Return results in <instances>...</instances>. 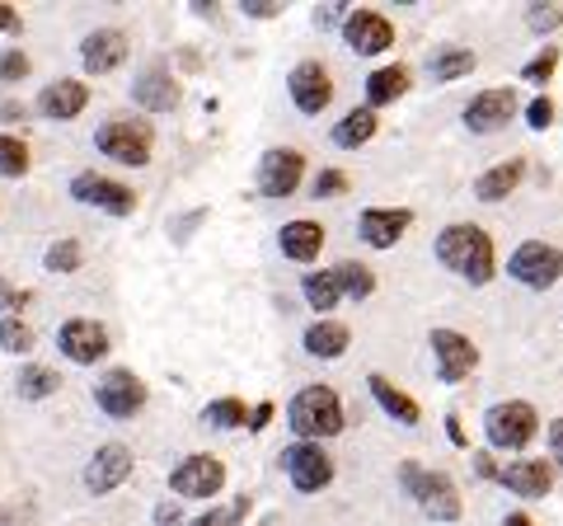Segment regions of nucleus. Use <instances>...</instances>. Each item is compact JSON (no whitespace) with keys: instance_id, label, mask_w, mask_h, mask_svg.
Masks as SVG:
<instances>
[{"instance_id":"obj_6","label":"nucleus","mask_w":563,"mask_h":526,"mask_svg":"<svg viewBox=\"0 0 563 526\" xmlns=\"http://www.w3.org/2000/svg\"><path fill=\"white\" fill-rule=\"evenodd\" d=\"M221 484H225V465L217 456H184L169 475V489L179 498H211L221 494Z\"/></svg>"},{"instance_id":"obj_4","label":"nucleus","mask_w":563,"mask_h":526,"mask_svg":"<svg viewBox=\"0 0 563 526\" xmlns=\"http://www.w3.org/2000/svg\"><path fill=\"white\" fill-rule=\"evenodd\" d=\"M95 142L118 165H146L151 161V128H146V122L113 118V122H103V128L95 132Z\"/></svg>"},{"instance_id":"obj_31","label":"nucleus","mask_w":563,"mask_h":526,"mask_svg":"<svg viewBox=\"0 0 563 526\" xmlns=\"http://www.w3.org/2000/svg\"><path fill=\"white\" fill-rule=\"evenodd\" d=\"M339 283H343V296H352V302H366V296L376 292V277H372V269L366 263H339Z\"/></svg>"},{"instance_id":"obj_10","label":"nucleus","mask_w":563,"mask_h":526,"mask_svg":"<svg viewBox=\"0 0 563 526\" xmlns=\"http://www.w3.org/2000/svg\"><path fill=\"white\" fill-rule=\"evenodd\" d=\"M301 174H306L301 151L277 146V151L263 155V165H258V193L263 198H291L296 184H301Z\"/></svg>"},{"instance_id":"obj_50","label":"nucleus","mask_w":563,"mask_h":526,"mask_svg":"<svg viewBox=\"0 0 563 526\" xmlns=\"http://www.w3.org/2000/svg\"><path fill=\"white\" fill-rule=\"evenodd\" d=\"M0 118L14 122V118H24V109H20V103H5V109H0Z\"/></svg>"},{"instance_id":"obj_46","label":"nucleus","mask_w":563,"mask_h":526,"mask_svg":"<svg viewBox=\"0 0 563 526\" xmlns=\"http://www.w3.org/2000/svg\"><path fill=\"white\" fill-rule=\"evenodd\" d=\"M155 526H184V517H179V507H169V503H161V507H155Z\"/></svg>"},{"instance_id":"obj_33","label":"nucleus","mask_w":563,"mask_h":526,"mask_svg":"<svg viewBox=\"0 0 563 526\" xmlns=\"http://www.w3.org/2000/svg\"><path fill=\"white\" fill-rule=\"evenodd\" d=\"M24 169H29V146L0 132V174H10V179H20Z\"/></svg>"},{"instance_id":"obj_51","label":"nucleus","mask_w":563,"mask_h":526,"mask_svg":"<svg viewBox=\"0 0 563 526\" xmlns=\"http://www.w3.org/2000/svg\"><path fill=\"white\" fill-rule=\"evenodd\" d=\"M503 526H536V522H531V517H526V513H512V517H507Z\"/></svg>"},{"instance_id":"obj_25","label":"nucleus","mask_w":563,"mask_h":526,"mask_svg":"<svg viewBox=\"0 0 563 526\" xmlns=\"http://www.w3.org/2000/svg\"><path fill=\"white\" fill-rule=\"evenodd\" d=\"M372 395H376V405H380L385 414H390V418H399V424H404V428H413V424H418V418H422V409L413 405V399H409V395H404V391H399V385H390V381H385L380 372L372 376Z\"/></svg>"},{"instance_id":"obj_49","label":"nucleus","mask_w":563,"mask_h":526,"mask_svg":"<svg viewBox=\"0 0 563 526\" xmlns=\"http://www.w3.org/2000/svg\"><path fill=\"white\" fill-rule=\"evenodd\" d=\"M268 418H273V405H258V409H254V418H250V428L258 432L263 424H268Z\"/></svg>"},{"instance_id":"obj_24","label":"nucleus","mask_w":563,"mask_h":526,"mask_svg":"<svg viewBox=\"0 0 563 526\" xmlns=\"http://www.w3.org/2000/svg\"><path fill=\"white\" fill-rule=\"evenodd\" d=\"M521 174H526V161H503V165H493L488 174H479V179H474V198H484V202L507 198V193H517Z\"/></svg>"},{"instance_id":"obj_17","label":"nucleus","mask_w":563,"mask_h":526,"mask_svg":"<svg viewBox=\"0 0 563 526\" xmlns=\"http://www.w3.org/2000/svg\"><path fill=\"white\" fill-rule=\"evenodd\" d=\"M512 113H517V95L512 90H484V95L470 99L465 122H470V132H503Z\"/></svg>"},{"instance_id":"obj_9","label":"nucleus","mask_w":563,"mask_h":526,"mask_svg":"<svg viewBox=\"0 0 563 526\" xmlns=\"http://www.w3.org/2000/svg\"><path fill=\"white\" fill-rule=\"evenodd\" d=\"M70 198L85 207H103V212H113V217H128L136 207V193L118 179H103V174H76V179H70Z\"/></svg>"},{"instance_id":"obj_2","label":"nucleus","mask_w":563,"mask_h":526,"mask_svg":"<svg viewBox=\"0 0 563 526\" xmlns=\"http://www.w3.org/2000/svg\"><path fill=\"white\" fill-rule=\"evenodd\" d=\"M287 424L296 428L301 442H320V437L343 432V405L329 385H306V391L287 405Z\"/></svg>"},{"instance_id":"obj_40","label":"nucleus","mask_w":563,"mask_h":526,"mask_svg":"<svg viewBox=\"0 0 563 526\" xmlns=\"http://www.w3.org/2000/svg\"><path fill=\"white\" fill-rule=\"evenodd\" d=\"M526 24H531L536 33H550V29L563 24V10H559V6H550V10H544V6H531V10H526Z\"/></svg>"},{"instance_id":"obj_43","label":"nucleus","mask_w":563,"mask_h":526,"mask_svg":"<svg viewBox=\"0 0 563 526\" xmlns=\"http://www.w3.org/2000/svg\"><path fill=\"white\" fill-rule=\"evenodd\" d=\"M0 306H5V310H20V306H29V292H14L10 283H0Z\"/></svg>"},{"instance_id":"obj_30","label":"nucleus","mask_w":563,"mask_h":526,"mask_svg":"<svg viewBox=\"0 0 563 526\" xmlns=\"http://www.w3.org/2000/svg\"><path fill=\"white\" fill-rule=\"evenodd\" d=\"M474 72V52L470 47H446L432 57V80H461Z\"/></svg>"},{"instance_id":"obj_19","label":"nucleus","mask_w":563,"mask_h":526,"mask_svg":"<svg viewBox=\"0 0 563 526\" xmlns=\"http://www.w3.org/2000/svg\"><path fill=\"white\" fill-rule=\"evenodd\" d=\"M498 484H507L521 498H544V494H550V484H554V470L544 461H512L498 475Z\"/></svg>"},{"instance_id":"obj_22","label":"nucleus","mask_w":563,"mask_h":526,"mask_svg":"<svg viewBox=\"0 0 563 526\" xmlns=\"http://www.w3.org/2000/svg\"><path fill=\"white\" fill-rule=\"evenodd\" d=\"M324 250V226L320 221H287L282 226V254L296 259V263H310L314 254Z\"/></svg>"},{"instance_id":"obj_7","label":"nucleus","mask_w":563,"mask_h":526,"mask_svg":"<svg viewBox=\"0 0 563 526\" xmlns=\"http://www.w3.org/2000/svg\"><path fill=\"white\" fill-rule=\"evenodd\" d=\"M95 405L109 418H132V414L146 409V381L118 366V372H109L95 385Z\"/></svg>"},{"instance_id":"obj_47","label":"nucleus","mask_w":563,"mask_h":526,"mask_svg":"<svg viewBox=\"0 0 563 526\" xmlns=\"http://www.w3.org/2000/svg\"><path fill=\"white\" fill-rule=\"evenodd\" d=\"M0 33H20V14L10 6H0Z\"/></svg>"},{"instance_id":"obj_13","label":"nucleus","mask_w":563,"mask_h":526,"mask_svg":"<svg viewBox=\"0 0 563 526\" xmlns=\"http://www.w3.org/2000/svg\"><path fill=\"white\" fill-rule=\"evenodd\" d=\"M128 475H132V451L122 442H109V447L95 451L90 465H85V489H90V494H113Z\"/></svg>"},{"instance_id":"obj_16","label":"nucleus","mask_w":563,"mask_h":526,"mask_svg":"<svg viewBox=\"0 0 563 526\" xmlns=\"http://www.w3.org/2000/svg\"><path fill=\"white\" fill-rule=\"evenodd\" d=\"M409 221H413L409 207H366L362 212V240L372 244V250H390V244L404 240Z\"/></svg>"},{"instance_id":"obj_48","label":"nucleus","mask_w":563,"mask_h":526,"mask_svg":"<svg viewBox=\"0 0 563 526\" xmlns=\"http://www.w3.org/2000/svg\"><path fill=\"white\" fill-rule=\"evenodd\" d=\"M474 470H479V475H484V480H498V475H503V470H498V465H493V461H488V456H474Z\"/></svg>"},{"instance_id":"obj_36","label":"nucleus","mask_w":563,"mask_h":526,"mask_svg":"<svg viewBox=\"0 0 563 526\" xmlns=\"http://www.w3.org/2000/svg\"><path fill=\"white\" fill-rule=\"evenodd\" d=\"M207 418H211L217 428H240L250 414H244L240 399H211V405H207Z\"/></svg>"},{"instance_id":"obj_28","label":"nucleus","mask_w":563,"mask_h":526,"mask_svg":"<svg viewBox=\"0 0 563 526\" xmlns=\"http://www.w3.org/2000/svg\"><path fill=\"white\" fill-rule=\"evenodd\" d=\"M404 90H409V72H404V66H385V72L366 80V103L380 109V103H395Z\"/></svg>"},{"instance_id":"obj_34","label":"nucleus","mask_w":563,"mask_h":526,"mask_svg":"<svg viewBox=\"0 0 563 526\" xmlns=\"http://www.w3.org/2000/svg\"><path fill=\"white\" fill-rule=\"evenodd\" d=\"M0 348H5V353H29L33 348V329L24 325V320H0Z\"/></svg>"},{"instance_id":"obj_32","label":"nucleus","mask_w":563,"mask_h":526,"mask_svg":"<svg viewBox=\"0 0 563 526\" xmlns=\"http://www.w3.org/2000/svg\"><path fill=\"white\" fill-rule=\"evenodd\" d=\"M57 385H62V376L52 372V366H24L20 372V395L24 399H47V395H57Z\"/></svg>"},{"instance_id":"obj_26","label":"nucleus","mask_w":563,"mask_h":526,"mask_svg":"<svg viewBox=\"0 0 563 526\" xmlns=\"http://www.w3.org/2000/svg\"><path fill=\"white\" fill-rule=\"evenodd\" d=\"M347 325H339V320H320V325H310L306 329V353H314V358H343L347 353Z\"/></svg>"},{"instance_id":"obj_20","label":"nucleus","mask_w":563,"mask_h":526,"mask_svg":"<svg viewBox=\"0 0 563 526\" xmlns=\"http://www.w3.org/2000/svg\"><path fill=\"white\" fill-rule=\"evenodd\" d=\"M85 103H90V90H85L80 80H57V85H47V90L38 95L43 118H57V122H70Z\"/></svg>"},{"instance_id":"obj_5","label":"nucleus","mask_w":563,"mask_h":526,"mask_svg":"<svg viewBox=\"0 0 563 526\" xmlns=\"http://www.w3.org/2000/svg\"><path fill=\"white\" fill-rule=\"evenodd\" d=\"M507 273L517 277V283L526 287H554L559 277H563V250H554V244H544V240H526L521 250L512 254V263H507Z\"/></svg>"},{"instance_id":"obj_12","label":"nucleus","mask_w":563,"mask_h":526,"mask_svg":"<svg viewBox=\"0 0 563 526\" xmlns=\"http://www.w3.org/2000/svg\"><path fill=\"white\" fill-rule=\"evenodd\" d=\"M343 39H347L352 52H362V57H376V52H385V47L395 43V24L385 20V14H376V10H357V14H347Z\"/></svg>"},{"instance_id":"obj_23","label":"nucleus","mask_w":563,"mask_h":526,"mask_svg":"<svg viewBox=\"0 0 563 526\" xmlns=\"http://www.w3.org/2000/svg\"><path fill=\"white\" fill-rule=\"evenodd\" d=\"M132 99L141 103V109H151V113H169L174 103H179V85H174L165 72H146L132 85Z\"/></svg>"},{"instance_id":"obj_38","label":"nucleus","mask_w":563,"mask_h":526,"mask_svg":"<svg viewBox=\"0 0 563 526\" xmlns=\"http://www.w3.org/2000/svg\"><path fill=\"white\" fill-rule=\"evenodd\" d=\"M554 66H559V47H544L540 57H536V62H531V66H526V72H521V80H531V85H544V80L554 76Z\"/></svg>"},{"instance_id":"obj_37","label":"nucleus","mask_w":563,"mask_h":526,"mask_svg":"<svg viewBox=\"0 0 563 526\" xmlns=\"http://www.w3.org/2000/svg\"><path fill=\"white\" fill-rule=\"evenodd\" d=\"M244 513H250V498H235L231 507H211V513H202L192 526H240Z\"/></svg>"},{"instance_id":"obj_15","label":"nucleus","mask_w":563,"mask_h":526,"mask_svg":"<svg viewBox=\"0 0 563 526\" xmlns=\"http://www.w3.org/2000/svg\"><path fill=\"white\" fill-rule=\"evenodd\" d=\"M287 85H291V99H296L301 113H324L329 99H333V80H329V72L320 62H301Z\"/></svg>"},{"instance_id":"obj_14","label":"nucleus","mask_w":563,"mask_h":526,"mask_svg":"<svg viewBox=\"0 0 563 526\" xmlns=\"http://www.w3.org/2000/svg\"><path fill=\"white\" fill-rule=\"evenodd\" d=\"M57 343H62V353L80 366H90L109 353V335H103V325H95V320H66L57 329Z\"/></svg>"},{"instance_id":"obj_42","label":"nucleus","mask_w":563,"mask_h":526,"mask_svg":"<svg viewBox=\"0 0 563 526\" xmlns=\"http://www.w3.org/2000/svg\"><path fill=\"white\" fill-rule=\"evenodd\" d=\"M526 122H531L536 132H544V128H550V122H554V103H550V99H536L531 109H526Z\"/></svg>"},{"instance_id":"obj_18","label":"nucleus","mask_w":563,"mask_h":526,"mask_svg":"<svg viewBox=\"0 0 563 526\" xmlns=\"http://www.w3.org/2000/svg\"><path fill=\"white\" fill-rule=\"evenodd\" d=\"M80 57H85V72L109 76V72H118V66L128 62V39H122L118 29H95L90 39L80 43Z\"/></svg>"},{"instance_id":"obj_1","label":"nucleus","mask_w":563,"mask_h":526,"mask_svg":"<svg viewBox=\"0 0 563 526\" xmlns=\"http://www.w3.org/2000/svg\"><path fill=\"white\" fill-rule=\"evenodd\" d=\"M437 259H442L455 277H470V283H488L493 277V240L479 226H446V231L437 235Z\"/></svg>"},{"instance_id":"obj_45","label":"nucleus","mask_w":563,"mask_h":526,"mask_svg":"<svg viewBox=\"0 0 563 526\" xmlns=\"http://www.w3.org/2000/svg\"><path fill=\"white\" fill-rule=\"evenodd\" d=\"M282 6H273V0H250V6H244V14H254V20H273Z\"/></svg>"},{"instance_id":"obj_44","label":"nucleus","mask_w":563,"mask_h":526,"mask_svg":"<svg viewBox=\"0 0 563 526\" xmlns=\"http://www.w3.org/2000/svg\"><path fill=\"white\" fill-rule=\"evenodd\" d=\"M550 451H554V465L563 470V418H554V424H550Z\"/></svg>"},{"instance_id":"obj_27","label":"nucleus","mask_w":563,"mask_h":526,"mask_svg":"<svg viewBox=\"0 0 563 526\" xmlns=\"http://www.w3.org/2000/svg\"><path fill=\"white\" fill-rule=\"evenodd\" d=\"M372 136H376V113L372 109H352L339 128H333V146L352 151V146H366Z\"/></svg>"},{"instance_id":"obj_8","label":"nucleus","mask_w":563,"mask_h":526,"mask_svg":"<svg viewBox=\"0 0 563 526\" xmlns=\"http://www.w3.org/2000/svg\"><path fill=\"white\" fill-rule=\"evenodd\" d=\"M282 465H287L291 484L301 489V494H320V489L333 480V461L320 451V442H296L282 451Z\"/></svg>"},{"instance_id":"obj_21","label":"nucleus","mask_w":563,"mask_h":526,"mask_svg":"<svg viewBox=\"0 0 563 526\" xmlns=\"http://www.w3.org/2000/svg\"><path fill=\"white\" fill-rule=\"evenodd\" d=\"M418 503L428 507L432 522H455L461 517V494H455V484L446 475H422V489H418Z\"/></svg>"},{"instance_id":"obj_39","label":"nucleus","mask_w":563,"mask_h":526,"mask_svg":"<svg viewBox=\"0 0 563 526\" xmlns=\"http://www.w3.org/2000/svg\"><path fill=\"white\" fill-rule=\"evenodd\" d=\"M347 193V174L343 169H320L314 174V198H339Z\"/></svg>"},{"instance_id":"obj_11","label":"nucleus","mask_w":563,"mask_h":526,"mask_svg":"<svg viewBox=\"0 0 563 526\" xmlns=\"http://www.w3.org/2000/svg\"><path fill=\"white\" fill-rule=\"evenodd\" d=\"M432 353H437V376L442 381H461L474 372V362H479V348H474L465 335H455V329H432Z\"/></svg>"},{"instance_id":"obj_35","label":"nucleus","mask_w":563,"mask_h":526,"mask_svg":"<svg viewBox=\"0 0 563 526\" xmlns=\"http://www.w3.org/2000/svg\"><path fill=\"white\" fill-rule=\"evenodd\" d=\"M47 269H52V273H76V269H80V244H76V240H57V244L47 250Z\"/></svg>"},{"instance_id":"obj_3","label":"nucleus","mask_w":563,"mask_h":526,"mask_svg":"<svg viewBox=\"0 0 563 526\" xmlns=\"http://www.w3.org/2000/svg\"><path fill=\"white\" fill-rule=\"evenodd\" d=\"M484 428H488V442L493 447L521 451V447H531V437L540 432V418H536V409L526 405V399H507V405H493L488 409Z\"/></svg>"},{"instance_id":"obj_29","label":"nucleus","mask_w":563,"mask_h":526,"mask_svg":"<svg viewBox=\"0 0 563 526\" xmlns=\"http://www.w3.org/2000/svg\"><path fill=\"white\" fill-rule=\"evenodd\" d=\"M301 292H306V302L314 306V310H333L339 306V296H343V283H339V273L333 269H324V273H306V283H301Z\"/></svg>"},{"instance_id":"obj_41","label":"nucleus","mask_w":563,"mask_h":526,"mask_svg":"<svg viewBox=\"0 0 563 526\" xmlns=\"http://www.w3.org/2000/svg\"><path fill=\"white\" fill-rule=\"evenodd\" d=\"M0 76H5V80H24L29 76V57H24V52H5V57H0Z\"/></svg>"}]
</instances>
